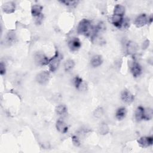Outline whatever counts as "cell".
Masks as SVG:
<instances>
[{"mask_svg": "<svg viewBox=\"0 0 153 153\" xmlns=\"http://www.w3.org/2000/svg\"><path fill=\"white\" fill-rule=\"evenodd\" d=\"M137 142L139 145L143 148L148 147L152 145L153 143V137L151 136H143L141 137L138 140Z\"/></svg>", "mask_w": 153, "mask_h": 153, "instance_id": "cell-7", "label": "cell"}, {"mask_svg": "<svg viewBox=\"0 0 153 153\" xmlns=\"http://www.w3.org/2000/svg\"><path fill=\"white\" fill-rule=\"evenodd\" d=\"M130 69L134 77L139 76L142 73V68L140 65L136 62H133Z\"/></svg>", "mask_w": 153, "mask_h": 153, "instance_id": "cell-8", "label": "cell"}, {"mask_svg": "<svg viewBox=\"0 0 153 153\" xmlns=\"http://www.w3.org/2000/svg\"><path fill=\"white\" fill-rule=\"evenodd\" d=\"M137 48H138L137 44L133 41H129L127 44V46H126L127 52L130 55H133L136 54L137 51Z\"/></svg>", "mask_w": 153, "mask_h": 153, "instance_id": "cell-11", "label": "cell"}, {"mask_svg": "<svg viewBox=\"0 0 153 153\" xmlns=\"http://www.w3.org/2000/svg\"><path fill=\"white\" fill-rule=\"evenodd\" d=\"M60 57L59 52L56 51L55 53V54L51 59H50V62L48 65L49 66L50 71V72L56 71L60 65Z\"/></svg>", "mask_w": 153, "mask_h": 153, "instance_id": "cell-1", "label": "cell"}, {"mask_svg": "<svg viewBox=\"0 0 153 153\" xmlns=\"http://www.w3.org/2000/svg\"><path fill=\"white\" fill-rule=\"evenodd\" d=\"M103 109L102 108H98L97 109H96L94 112V115L97 118H100L103 115Z\"/></svg>", "mask_w": 153, "mask_h": 153, "instance_id": "cell-24", "label": "cell"}, {"mask_svg": "<svg viewBox=\"0 0 153 153\" xmlns=\"http://www.w3.org/2000/svg\"><path fill=\"white\" fill-rule=\"evenodd\" d=\"M16 5L13 2H7L2 6V10L6 14H11L14 12Z\"/></svg>", "mask_w": 153, "mask_h": 153, "instance_id": "cell-10", "label": "cell"}, {"mask_svg": "<svg viewBox=\"0 0 153 153\" xmlns=\"http://www.w3.org/2000/svg\"><path fill=\"white\" fill-rule=\"evenodd\" d=\"M57 130L61 133H66L68 130V127L65 121L61 119H59L56 124Z\"/></svg>", "mask_w": 153, "mask_h": 153, "instance_id": "cell-9", "label": "cell"}, {"mask_svg": "<svg viewBox=\"0 0 153 153\" xmlns=\"http://www.w3.org/2000/svg\"><path fill=\"white\" fill-rule=\"evenodd\" d=\"M81 46V43L78 38H72L68 41V47L72 51H77Z\"/></svg>", "mask_w": 153, "mask_h": 153, "instance_id": "cell-5", "label": "cell"}, {"mask_svg": "<svg viewBox=\"0 0 153 153\" xmlns=\"http://www.w3.org/2000/svg\"><path fill=\"white\" fill-rule=\"evenodd\" d=\"M121 97L124 102L128 104L132 103L134 99V96L128 90H124L122 91Z\"/></svg>", "mask_w": 153, "mask_h": 153, "instance_id": "cell-6", "label": "cell"}, {"mask_svg": "<svg viewBox=\"0 0 153 153\" xmlns=\"http://www.w3.org/2000/svg\"><path fill=\"white\" fill-rule=\"evenodd\" d=\"M62 4H64L66 6L69 7H74L78 4V1H61Z\"/></svg>", "mask_w": 153, "mask_h": 153, "instance_id": "cell-23", "label": "cell"}, {"mask_svg": "<svg viewBox=\"0 0 153 153\" xmlns=\"http://www.w3.org/2000/svg\"><path fill=\"white\" fill-rule=\"evenodd\" d=\"M5 71H6V69H5V64L2 62L1 63V65H0V74L1 75L5 74Z\"/></svg>", "mask_w": 153, "mask_h": 153, "instance_id": "cell-26", "label": "cell"}, {"mask_svg": "<svg viewBox=\"0 0 153 153\" xmlns=\"http://www.w3.org/2000/svg\"><path fill=\"white\" fill-rule=\"evenodd\" d=\"M72 141L73 144L75 146H79L80 145V141L79 138L76 136H73L72 137Z\"/></svg>", "mask_w": 153, "mask_h": 153, "instance_id": "cell-25", "label": "cell"}, {"mask_svg": "<svg viewBox=\"0 0 153 153\" xmlns=\"http://www.w3.org/2000/svg\"><path fill=\"white\" fill-rule=\"evenodd\" d=\"M126 114H127L126 109L124 107H121V108H118L117 110V111L115 112V117L118 120H121L124 118H125Z\"/></svg>", "mask_w": 153, "mask_h": 153, "instance_id": "cell-16", "label": "cell"}, {"mask_svg": "<svg viewBox=\"0 0 153 153\" xmlns=\"http://www.w3.org/2000/svg\"><path fill=\"white\" fill-rule=\"evenodd\" d=\"M153 115V111L151 108H144L143 111V119L145 120H150L152 118Z\"/></svg>", "mask_w": 153, "mask_h": 153, "instance_id": "cell-18", "label": "cell"}, {"mask_svg": "<svg viewBox=\"0 0 153 153\" xmlns=\"http://www.w3.org/2000/svg\"><path fill=\"white\" fill-rule=\"evenodd\" d=\"M75 66V62L72 59L67 60L64 63V68L66 71H69L74 68Z\"/></svg>", "mask_w": 153, "mask_h": 153, "instance_id": "cell-19", "label": "cell"}, {"mask_svg": "<svg viewBox=\"0 0 153 153\" xmlns=\"http://www.w3.org/2000/svg\"><path fill=\"white\" fill-rule=\"evenodd\" d=\"M123 17L114 15L111 17V22L112 24L117 27L120 28L122 27V25L123 23Z\"/></svg>", "mask_w": 153, "mask_h": 153, "instance_id": "cell-12", "label": "cell"}, {"mask_svg": "<svg viewBox=\"0 0 153 153\" xmlns=\"http://www.w3.org/2000/svg\"><path fill=\"white\" fill-rule=\"evenodd\" d=\"M50 72L47 71H44L39 72L36 76V81L40 84H44L48 82L50 78Z\"/></svg>", "mask_w": 153, "mask_h": 153, "instance_id": "cell-2", "label": "cell"}, {"mask_svg": "<svg viewBox=\"0 0 153 153\" xmlns=\"http://www.w3.org/2000/svg\"><path fill=\"white\" fill-rule=\"evenodd\" d=\"M55 111H56V112L57 114L61 115L65 114L66 112L67 108L65 105L61 104V105H59L58 106H56Z\"/></svg>", "mask_w": 153, "mask_h": 153, "instance_id": "cell-20", "label": "cell"}, {"mask_svg": "<svg viewBox=\"0 0 153 153\" xmlns=\"http://www.w3.org/2000/svg\"><path fill=\"white\" fill-rule=\"evenodd\" d=\"M144 108L142 106H138L135 111V118L137 121H140L143 119Z\"/></svg>", "mask_w": 153, "mask_h": 153, "instance_id": "cell-17", "label": "cell"}, {"mask_svg": "<svg viewBox=\"0 0 153 153\" xmlns=\"http://www.w3.org/2000/svg\"><path fill=\"white\" fill-rule=\"evenodd\" d=\"M103 62L102 58L99 55H95L90 60V64L91 66H93V68H97L99 67L102 65Z\"/></svg>", "mask_w": 153, "mask_h": 153, "instance_id": "cell-14", "label": "cell"}, {"mask_svg": "<svg viewBox=\"0 0 153 153\" xmlns=\"http://www.w3.org/2000/svg\"><path fill=\"white\" fill-rule=\"evenodd\" d=\"M42 7L40 5L35 4L32 6L31 7V14L32 16L35 17H38L41 15Z\"/></svg>", "mask_w": 153, "mask_h": 153, "instance_id": "cell-13", "label": "cell"}, {"mask_svg": "<svg viewBox=\"0 0 153 153\" xmlns=\"http://www.w3.org/2000/svg\"><path fill=\"white\" fill-rule=\"evenodd\" d=\"M148 23V18L145 14L137 16L134 20V25L137 27H141Z\"/></svg>", "mask_w": 153, "mask_h": 153, "instance_id": "cell-4", "label": "cell"}, {"mask_svg": "<svg viewBox=\"0 0 153 153\" xmlns=\"http://www.w3.org/2000/svg\"><path fill=\"white\" fill-rule=\"evenodd\" d=\"M35 62L39 66H45L48 65L50 59L44 54L38 53L35 56Z\"/></svg>", "mask_w": 153, "mask_h": 153, "instance_id": "cell-3", "label": "cell"}, {"mask_svg": "<svg viewBox=\"0 0 153 153\" xmlns=\"http://www.w3.org/2000/svg\"><path fill=\"white\" fill-rule=\"evenodd\" d=\"M109 131V127L106 124H102L99 128V132L102 134H106Z\"/></svg>", "mask_w": 153, "mask_h": 153, "instance_id": "cell-22", "label": "cell"}, {"mask_svg": "<svg viewBox=\"0 0 153 153\" xmlns=\"http://www.w3.org/2000/svg\"><path fill=\"white\" fill-rule=\"evenodd\" d=\"M82 79L78 76H76L74 79V84L76 89H79L82 84Z\"/></svg>", "mask_w": 153, "mask_h": 153, "instance_id": "cell-21", "label": "cell"}, {"mask_svg": "<svg viewBox=\"0 0 153 153\" xmlns=\"http://www.w3.org/2000/svg\"><path fill=\"white\" fill-rule=\"evenodd\" d=\"M125 13V7L120 4H117L114 9V15L123 16Z\"/></svg>", "mask_w": 153, "mask_h": 153, "instance_id": "cell-15", "label": "cell"}]
</instances>
